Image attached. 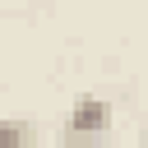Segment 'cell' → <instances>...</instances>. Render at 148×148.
<instances>
[{
    "mask_svg": "<svg viewBox=\"0 0 148 148\" xmlns=\"http://www.w3.org/2000/svg\"><path fill=\"white\" fill-rule=\"evenodd\" d=\"M0 148H32V125L28 120H0Z\"/></svg>",
    "mask_w": 148,
    "mask_h": 148,
    "instance_id": "cell-2",
    "label": "cell"
},
{
    "mask_svg": "<svg viewBox=\"0 0 148 148\" xmlns=\"http://www.w3.org/2000/svg\"><path fill=\"white\" fill-rule=\"evenodd\" d=\"M139 148H148V130H143V139H139Z\"/></svg>",
    "mask_w": 148,
    "mask_h": 148,
    "instance_id": "cell-3",
    "label": "cell"
},
{
    "mask_svg": "<svg viewBox=\"0 0 148 148\" xmlns=\"http://www.w3.org/2000/svg\"><path fill=\"white\" fill-rule=\"evenodd\" d=\"M106 130H111V102L97 97V92H88V97H79L74 111L65 116L60 143H65V148H88V143H97Z\"/></svg>",
    "mask_w": 148,
    "mask_h": 148,
    "instance_id": "cell-1",
    "label": "cell"
}]
</instances>
